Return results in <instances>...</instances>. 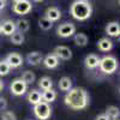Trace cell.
I'll return each instance as SVG.
<instances>
[{
	"mask_svg": "<svg viewBox=\"0 0 120 120\" xmlns=\"http://www.w3.org/2000/svg\"><path fill=\"white\" fill-rule=\"evenodd\" d=\"M15 24H16V30H18V31L22 33V34H23V33H26L28 30H29V28H30L29 21H26V19H23V18L18 19Z\"/></svg>",
	"mask_w": 120,
	"mask_h": 120,
	"instance_id": "7402d4cb",
	"label": "cell"
},
{
	"mask_svg": "<svg viewBox=\"0 0 120 120\" xmlns=\"http://www.w3.org/2000/svg\"><path fill=\"white\" fill-rule=\"evenodd\" d=\"M95 120H111V119H109V118L103 113V114H98V115L95 118Z\"/></svg>",
	"mask_w": 120,
	"mask_h": 120,
	"instance_id": "f546056e",
	"label": "cell"
},
{
	"mask_svg": "<svg viewBox=\"0 0 120 120\" xmlns=\"http://www.w3.org/2000/svg\"><path fill=\"white\" fill-rule=\"evenodd\" d=\"M26 98H28V101L29 103H31V105H36L38 102H41L42 101V98H41V93L38 91L37 89H31L30 91L26 95Z\"/></svg>",
	"mask_w": 120,
	"mask_h": 120,
	"instance_id": "e0dca14e",
	"label": "cell"
},
{
	"mask_svg": "<svg viewBox=\"0 0 120 120\" xmlns=\"http://www.w3.org/2000/svg\"><path fill=\"white\" fill-rule=\"evenodd\" d=\"M56 91L53 89H49V90H43V93H41V98L43 102H47V103H52L55 101L56 98Z\"/></svg>",
	"mask_w": 120,
	"mask_h": 120,
	"instance_id": "ac0fdd59",
	"label": "cell"
},
{
	"mask_svg": "<svg viewBox=\"0 0 120 120\" xmlns=\"http://www.w3.org/2000/svg\"><path fill=\"white\" fill-rule=\"evenodd\" d=\"M11 71V67L6 63V60H0V76H7Z\"/></svg>",
	"mask_w": 120,
	"mask_h": 120,
	"instance_id": "4316f807",
	"label": "cell"
},
{
	"mask_svg": "<svg viewBox=\"0 0 120 120\" xmlns=\"http://www.w3.org/2000/svg\"><path fill=\"white\" fill-rule=\"evenodd\" d=\"M109 119H113V120H116L119 118V114H120V111H119V108L115 107V106H109L107 107L106 109V113H105Z\"/></svg>",
	"mask_w": 120,
	"mask_h": 120,
	"instance_id": "603a6c76",
	"label": "cell"
},
{
	"mask_svg": "<svg viewBox=\"0 0 120 120\" xmlns=\"http://www.w3.org/2000/svg\"><path fill=\"white\" fill-rule=\"evenodd\" d=\"M33 8V5L29 0H18L13 3L12 11L16 15H28Z\"/></svg>",
	"mask_w": 120,
	"mask_h": 120,
	"instance_id": "5b68a950",
	"label": "cell"
},
{
	"mask_svg": "<svg viewBox=\"0 0 120 120\" xmlns=\"http://www.w3.org/2000/svg\"><path fill=\"white\" fill-rule=\"evenodd\" d=\"M6 6V1L5 0H0V10H3Z\"/></svg>",
	"mask_w": 120,
	"mask_h": 120,
	"instance_id": "4dcf8cb0",
	"label": "cell"
},
{
	"mask_svg": "<svg viewBox=\"0 0 120 120\" xmlns=\"http://www.w3.org/2000/svg\"><path fill=\"white\" fill-rule=\"evenodd\" d=\"M53 54L61 60H70L72 58V51L66 46H56L53 51Z\"/></svg>",
	"mask_w": 120,
	"mask_h": 120,
	"instance_id": "9c48e42d",
	"label": "cell"
},
{
	"mask_svg": "<svg viewBox=\"0 0 120 120\" xmlns=\"http://www.w3.org/2000/svg\"><path fill=\"white\" fill-rule=\"evenodd\" d=\"M34 114L38 120H48L52 115V108L47 102H38L34 106Z\"/></svg>",
	"mask_w": 120,
	"mask_h": 120,
	"instance_id": "277c9868",
	"label": "cell"
},
{
	"mask_svg": "<svg viewBox=\"0 0 120 120\" xmlns=\"http://www.w3.org/2000/svg\"><path fill=\"white\" fill-rule=\"evenodd\" d=\"M5 1H6V0H5Z\"/></svg>",
	"mask_w": 120,
	"mask_h": 120,
	"instance_id": "d590c367",
	"label": "cell"
},
{
	"mask_svg": "<svg viewBox=\"0 0 120 120\" xmlns=\"http://www.w3.org/2000/svg\"><path fill=\"white\" fill-rule=\"evenodd\" d=\"M3 89H4V82L1 81V79H0V91H1Z\"/></svg>",
	"mask_w": 120,
	"mask_h": 120,
	"instance_id": "1f68e13d",
	"label": "cell"
},
{
	"mask_svg": "<svg viewBox=\"0 0 120 120\" xmlns=\"http://www.w3.org/2000/svg\"><path fill=\"white\" fill-rule=\"evenodd\" d=\"M98 67L101 72L106 75H112L118 70V60L113 55H106L102 59H100Z\"/></svg>",
	"mask_w": 120,
	"mask_h": 120,
	"instance_id": "3957f363",
	"label": "cell"
},
{
	"mask_svg": "<svg viewBox=\"0 0 120 120\" xmlns=\"http://www.w3.org/2000/svg\"><path fill=\"white\" fill-rule=\"evenodd\" d=\"M10 90H11V94L15 96H22L26 93L28 90V85L22 81L21 78H16L11 82L10 85Z\"/></svg>",
	"mask_w": 120,
	"mask_h": 120,
	"instance_id": "8992f818",
	"label": "cell"
},
{
	"mask_svg": "<svg viewBox=\"0 0 120 120\" xmlns=\"http://www.w3.org/2000/svg\"><path fill=\"white\" fill-rule=\"evenodd\" d=\"M47 19H49L51 22H56L59 21L60 18H61V12H60V10L58 7H48L46 10V16H45Z\"/></svg>",
	"mask_w": 120,
	"mask_h": 120,
	"instance_id": "4fadbf2b",
	"label": "cell"
},
{
	"mask_svg": "<svg viewBox=\"0 0 120 120\" xmlns=\"http://www.w3.org/2000/svg\"><path fill=\"white\" fill-rule=\"evenodd\" d=\"M5 60H6V63L10 65L11 68H18V67H21L23 65V56L17 52L10 53L5 58Z\"/></svg>",
	"mask_w": 120,
	"mask_h": 120,
	"instance_id": "ba28073f",
	"label": "cell"
},
{
	"mask_svg": "<svg viewBox=\"0 0 120 120\" xmlns=\"http://www.w3.org/2000/svg\"><path fill=\"white\" fill-rule=\"evenodd\" d=\"M15 1H18V0H13V3H15Z\"/></svg>",
	"mask_w": 120,
	"mask_h": 120,
	"instance_id": "e575fe53",
	"label": "cell"
},
{
	"mask_svg": "<svg viewBox=\"0 0 120 120\" xmlns=\"http://www.w3.org/2000/svg\"><path fill=\"white\" fill-rule=\"evenodd\" d=\"M1 26V33L5 35V36H11L13 33H16V24L11 19H8V21H5L3 23Z\"/></svg>",
	"mask_w": 120,
	"mask_h": 120,
	"instance_id": "9a60e30c",
	"label": "cell"
},
{
	"mask_svg": "<svg viewBox=\"0 0 120 120\" xmlns=\"http://www.w3.org/2000/svg\"><path fill=\"white\" fill-rule=\"evenodd\" d=\"M1 120H17V116L12 111H4L1 115Z\"/></svg>",
	"mask_w": 120,
	"mask_h": 120,
	"instance_id": "83f0119b",
	"label": "cell"
},
{
	"mask_svg": "<svg viewBox=\"0 0 120 120\" xmlns=\"http://www.w3.org/2000/svg\"><path fill=\"white\" fill-rule=\"evenodd\" d=\"M73 41H75V43H76L78 47H85V46L88 45L89 38H88V36H86L84 33H78V34L75 35Z\"/></svg>",
	"mask_w": 120,
	"mask_h": 120,
	"instance_id": "44dd1931",
	"label": "cell"
},
{
	"mask_svg": "<svg viewBox=\"0 0 120 120\" xmlns=\"http://www.w3.org/2000/svg\"><path fill=\"white\" fill-rule=\"evenodd\" d=\"M6 108H7V101H6V98L0 96V111H6Z\"/></svg>",
	"mask_w": 120,
	"mask_h": 120,
	"instance_id": "f1b7e54d",
	"label": "cell"
},
{
	"mask_svg": "<svg viewBox=\"0 0 120 120\" xmlns=\"http://www.w3.org/2000/svg\"><path fill=\"white\" fill-rule=\"evenodd\" d=\"M21 79H22V81H23L26 85H30V84H33V83L35 82V75H34V72L26 70V71H24V72L22 73Z\"/></svg>",
	"mask_w": 120,
	"mask_h": 120,
	"instance_id": "cb8c5ba5",
	"label": "cell"
},
{
	"mask_svg": "<svg viewBox=\"0 0 120 120\" xmlns=\"http://www.w3.org/2000/svg\"><path fill=\"white\" fill-rule=\"evenodd\" d=\"M75 33H76V25L73 23H71V22H66V23L60 24L58 26V29H56L58 36L63 37V38L71 37Z\"/></svg>",
	"mask_w": 120,
	"mask_h": 120,
	"instance_id": "52a82bcc",
	"label": "cell"
},
{
	"mask_svg": "<svg viewBox=\"0 0 120 120\" xmlns=\"http://www.w3.org/2000/svg\"><path fill=\"white\" fill-rule=\"evenodd\" d=\"M97 48L101 52H109V51H112V48H113V42L108 37H102V38L98 40Z\"/></svg>",
	"mask_w": 120,
	"mask_h": 120,
	"instance_id": "2e32d148",
	"label": "cell"
},
{
	"mask_svg": "<svg viewBox=\"0 0 120 120\" xmlns=\"http://www.w3.org/2000/svg\"><path fill=\"white\" fill-rule=\"evenodd\" d=\"M43 60V54L40 52H31L26 55V63L30 66H38Z\"/></svg>",
	"mask_w": 120,
	"mask_h": 120,
	"instance_id": "30bf717a",
	"label": "cell"
},
{
	"mask_svg": "<svg viewBox=\"0 0 120 120\" xmlns=\"http://www.w3.org/2000/svg\"><path fill=\"white\" fill-rule=\"evenodd\" d=\"M38 88L42 89V90H49V89H53V81L51 79V77H41L38 81Z\"/></svg>",
	"mask_w": 120,
	"mask_h": 120,
	"instance_id": "ffe728a7",
	"label": "cell"
},
{
	"mask_svg": "<svg viewBox=\"0 0 120 120\" xmlns=\"http://www.w3.org/2000/svg\"><path fill=\"white\" fill-rule=\"evenodd\" d=\"M42 64L46 68H49V70H53L55 67H58L59 65V59L52 53V54H48L43 58L42 60Z\"/></svg>",
	"mask_w": 120,
	"mask_h": 120,
	"instance_id": "7c38bea8",
	"label": "cell"
},
{
	"mask_svg": "<svg viewBox=\"0 0 120 120\" xmlns=\"http://www.w3.org/2000/svg\"><path fill=\"white\" fill-rule=\"evenodd\" d=\"M106 34L112 37H118L120 35V24L118 22H111L106 25Z\"/></svg>",
	"mask_w": 120,
	"mask_h": 120,
	"instance_id": "5bb4252c",
	"label": "cell"
},
{
	"mask_svg": "<svg viewBox=\"0 0 120 120\" xmlns=\"http://www.w3.org/2000/svg\"><path fill=\"white\" fill-rule=\"evenodd\" d=\"M10 40H11V43H13L16 46H21L24 43V35L22 33L17 31V33H13L11 35V38Z\"/></svg>",
	"mask_w": 120,
	"mask_h": 120,
	"instance_id": "d4e9b609",
	"label": "cell"
},
{
	"mask_svg": "<svg viewBox=\"0 0 120 120\" xmlns=\"http://www.w3.org/2000/svg\"><path fill=\"white\" fill-rule=\"evenodd\" d=\"M59 89L61 90V91H68L70 89L72 88V81H71V78L70 77H61L60 78V81H59Z\"/></svg>",
	"mask_w": 120,
	"mask_h": 120,
	"instance_id": "d6986e66",
	"label": "cell"
},
{
	"mask_svg": "<svg viewBox=\"0 0 120 120\" xmlns=\"http://www.w3.org/2000/svg\"><path fill=\"white\" fill-rule=\"evenodd\" d=\"M0 34H1V26H0Z\"/></svg>",
	"mask_w": 120,
	"mask_h": 120,
	"instance_id": "836d02e7",
	"label": "cell"
},
{
	"mask_svg": "<svg viewBox=\"0 0 120 120\" xmlns=\"http://www.w3.org/2000/svg\"><path fill=\"white\" fill-rule=\"evenodd\" d=\"M34 1H36V3H40V1H43V0H34Z\"/></svg>",
	"mask_w": 120,
	"mask_h": 120,
	"instance_id": "d6a6232c",
	"label": "cell"
},
{
	"mask_svg": "<svg viewBox=\"0 0 120 120\" xmlns=\"http://www.w3.org/2000/svg\"><path fill=\"white\" fill-rule=\"evenodd\" d=\"M70 13L77 21H86L93 15V6L88 0H75L70 6Z\"/></svg>",
	"mask_w": 120,
	"mask_h": 120,
	"instance_id": "7a4b0ae2",
	"label": "cell"
},
{
	"mask_svg": "<svg viewBox=\"0 0 120 120\" xmlns=\"http://www.w3.org/2000/svg\"><path fill=\"white\" fill-rule=\"evenodd\" d=\"M100 59L96 54L91 53L85 56L84 59V64H85V67L89 68V70H95L96 67H98V64H100Z\"/></svg>",
	"mask_w": 120,
	"mask_h": 120,
	"instance_id": "8fae6325",
	"label": "cell"
},
{
	"mask_svg": "<svg viewBox=\"0 0 120 120\" xmlns=\"http://www.w3.org/2000/svg\"><path fill=\"white\" fill-rule=\"evenodd\" d=\"M65 105L73 111L85 109L89 105V95L84 88H71L65 95Z\"/></svg>",
	"mask_w": 120,
	"mask_h": 120,
	"instance_id": "6da1fadb",
	"label": "cell"
},
{
	"mask_svg": "<svg viewBox=\"0 0 120 120\" xmlns=\"http://www.w3.org/2000/svg\"><path fill=\"white\" fill-rule=\"evenodd\" d=\"M38 26L41 28L42 30H45V31H47V30L52 29L53 26V22H51L49 19H47L46 17H41L38 19Z\"/></svg>",
	"mask_w": 120,
	"mask_h": 120,
	"instance_id": "484cf974",
	"label": "cell"
}]
</instances>
